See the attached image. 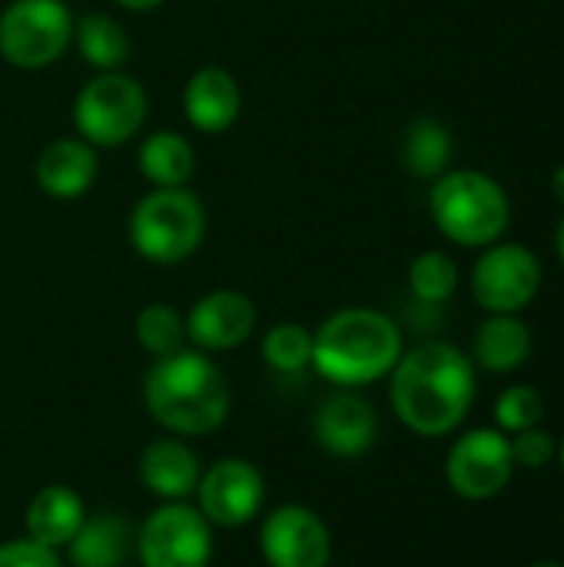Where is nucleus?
<instances>
[{
	"instance_id": "11",
	"label": "nucleus",
	"mask_w": 564,
	"mask_h": 567,
	"mask_svg": "<svg viewBox=\"0 0 564 567\" xmlns=\"http://www.w3.org/2000/svg\"><path fill=\"white\" fill-rule=\"evenodd\" d=\"M196 508L213 528H243L266 508V478L249 458L226 455L203 468L196 485Z\"/></svg>"
},
{
	"instance_id": "30",
	"label": "nucleus",
	"mask_w": 564,
	"mask_h": 567,
	"mask_svg": "<svg viewBox=\"0 0 564 567\" xmlns=\"http://www.w3.org/2000/svg\"><path fill=\"white\" fill-rule=\"evenodd\" d=\"M113 3L123 10H133V13H150V10H160L166 0H113Z\"/></svg>"
},
{
	"instance_id": "34",
	"label": "nucleus",
	"mask_w": 564,
	"mask_h": 567,
	"mask_svg": "<svg viewBox=\"0 0 564 567\" xmlns=\"http://www.w3.org/2000/svg\"><path fill=\"white\" fill-rule=\"evenodd\" d=\"M532 567H564V565H562V561H535Z\"/></svg>"
},
{
	"instance_id": "28",
	"label": "nucleus",
	"mask_w": 564,
	"mask_h": 567,
	"mask_svg": "<svg viewBox=\"0 0 564 567\" xmlns=\"http://www.w3.org/2000/svg\"><path fill=\"white\" fill-rule=\"evenodd\" d=\"M509 445H512L515 468H525V472H542L545 465H552V458L558 452L555 435L545 432L542 425L529 429V432H519V435H509Z\"/></svg>"
},
{
	"instance_id": "20",
	"label": "nucleus",
	"mask_w": 564,
	"mask_h": 567,
	"mask_svg": "<svg viewBox=\"0 0 564 567\" xmlns=\"http://www.w3.org/2000/svg\"><path fill=\"white\" fill-rule=\"evenodd\" d=\"M133 545V528L123 515L100 512L86 515L73 542L66 545L73 567H123Z\"/></svg>"
},
{
	"instance_id": "9",
	"label": "nucleus",
	"mask_w": 564,
	"mask_h": 567,
	"mask_svg": "<svg viewBox=\"0 0 564 567\" xmlns=\"http://www.w3.org/2000/svg\"><path fill=\"white\" fill-rule=\"evenodd\" d=\"M542 259L522 243H492L472 266V296L489 316H519L542 292Z\"/></svg>"
},
{
	"instance_id": "5",
	"label": "nucleus",
	"mask_w": 564,
	"mask_h": 567,
	"mask_svg": "<svg viewBox=\"0 0 564 567\" xmlns=\"http://www.w3.org/2000/svg\"><path fill=\"white\" fill-rule=\"evenodd\" d=\"M133 252L153 266L186 262L206 239V206L186 186H153L126 219Z\"/></svg>"
},
{
	"instance_id": "26",
	"label": "nucleus",
	"mask_w": 564,
	"mask_h": 567,
	"mask_svg": "<svg viewBox=\"0 0 564 567\" xmlns=\"http://www.w3.org/2000/svg\"><path fill=\"white\" fill-rule=\"evenodd\" d=\"M259 352L269 369L286 372V375L312 369V329L299 322H276L266 329Z\"/></svg>"
},
{
	"instance_id": "22",
	"label": "nucleus",
	"mask_w": 564,
	"mask_h": 567,
	"mask_svg": "<svg viewBox=\"0 0 564 567\" xmlns=\"http://www.w3.org/2000/svg\"><path fill=\"white\" fill-rule=\"evenodd\" d=\"M73 47L83 56V63L93 66L96 73L123 70L130 53H133V40H130L126 27L120 20H113L110 13H83V17H76Z\"/></svg>"
},
{
	"instance_id": "8",
	"label": "nucleus",
	"mask_w": 564,
	"mask_h": 567,
	"mask_svg": "<svg viewBox=\"0 0 564 567\" xmlns=\"http://www.w3.org/2000/svg\"><path fill=\"white\" fill-rule=\"evenodd\" d=\"M140 567H209L213 525L189 502H160L136 528Z\"/></svg>"
},
{
	"instance_id": "14",
	"label": "nucleus",
	"mask_w": 564,
	"mask_h": 567,
	"mask_svg": "<svg viewBox=\"0 0 564 567\" xmlns=\"http://www.w3.org/2000/svg\"><path fill=\"white\" fill-rule=\"evenodd\" d=\"M312 439L332 458H359L379 439V415L356 389H339L316 409Z\"/></svg>"
},
{
	"instance_id": "23",
	"label": "nucleus",
	"mask_w": 564,
	"mask_h": 567,
	"mask_svg": "<svg viewBox=\"0 0 564 567\" xmlns=\"http://www.w3.org/2000/svg\"><path fill=\"white\" fill-rule=\"evenodd\" d=\"M455 153V140L445 123L432 116H419L402 133V166L416 179H439Z\"/></svg>"
},
{
	"instance_id": "31",
	"label": "nucleus",
	"mask_w": 564,
	"mask_h": 567,
	"mask_svg": "<svg viewBox=\"0 0 564 567\" xmlns=\"http://www.w3.org/2000/svg\"><path fill=\"white\" fill-rule=\"evenodd\" d=\"M552 193H555V199L562 203L564 209V163L562 166H555V173H552Z\"/></svg>"
},
{
	"instance_id": "25",
	"label": "nucleus",
	"mask_w": 564,
	"mask_h": 567,
	"mask_svg": "<svg viewBox=\"0 0 564 567\" xmlns=\"http://www.w3.org/2000/svg\"><path fill=\"white\" fill-rule=\"evenodd\" d=\"M459 289V266L442 249H425L409 262V292L422 306H442Z\"/></svg>"
},
{
	"instance_id": "32",
	"label": "nucleus",
	"mask_w": 564,
	"mask_h": 567,
	"mask_svg": "<svg viewBox=\"0 0 564 567\" xmlns=\"http://www.w3.org/2000/svg\"><path fill=\"white\" fill-rule=\"evenodd\" d=\"M555 249H558V259H562L564 266V216L562 223H558V233H555Z\"/></svg>"
},
{
	"instance_id": "7",
	"label": "nucleus",
	"mask_w": 564,
	"mask_h": 567,
	"mask_svg": "<svg viewBox=\"0 0 564 567\" xmlns=\"http://www.w3.org/2000/svg\"><path fill=\"white\" fill-rule=\"evenodd\" d=\"M66 0H10L0 10V56L13 70H47L73 43Z\"/></svg>"
},
{
	"instance_id": "33",
	"label": "nucleus",
	"mask_w": 564,
	"mask_h": 567,
	"mask_svg": "<svg viewBox=\"0 0 564 567\" xmlns=\"http://www.w3.org/2000/svg\"><path fill=\"white\" fill-rule=\"evenodd\" d=\"M555 458H558V465H562V472H564V439L558 442V452H555Z\"/></svg>"
},
{
	"instance_id": "1",
	"label": "nucleus",
	"mask_w": 564,
	"mask_h": 567,
	"mask_svg": "<svg viewBox=\"0 0 564 567\" xmlns=\"http://www.w3.org/2000/svg\"><path fill=\"white\" fill-rule=\"evenodd\" d=\"M389 405L422 439L452 435L475 405V362L452 342L406 349L389 372Z\"/></svg>"
},
{
	"instance_id": "3",
	"label": "nucleus",
	"mask_w": 564,
	"mask_h": 567,
	"mask_svg": "<svg viewBox=\"0 0 564 567\" xmlns=\"http://www.w3.org/2000/svg\"><path fill=\"white\" fill-rule=\"evenodd\" d=\"M402 329L379 309L346 306L312 332V369L339 389H366L402 359Z\"/></svg>"
},
{
	"instance_id": "10",
	"label": "nucleus",
	"mask_w": 564,
	"mask_h": 567,
	"mask_svg": "<svg viewBox=\"0 0 564 567\" xmlns=\"http://www.w3.org/2000/svg\"><path fill=\"white\" fill-rule=\"evenodd\" d=\"M515 475L509 435L499 429L462 432L445 455V482L465 502L499 498Z\"/></svg>"
},
{
	"instance_id": "6",
	"label": "nucleus",
	"mask_w": 564,
	"mask_h": 567,
	"mask_svg": "<svg viewBox=\"0 0 564 567\" xmlns=\"http://www.w3.org/2000/svg\"><path fill=\"white\" fill-rule=\"evenodd\" d=\"M150 116V96L140 80L123 70L96 73L73 96V130L90 146L130 143Z\"/></svg>"
},
{
	"instance_id": "4",
	"label": "nucleus",
	"mask_w": 564,
	"mask_h": 567,
	"mask_svg": "<svg viewBox=\"0 0 564 567\" xmlns=\"http://www.w3.org/2000/svg\"><path fill=\"white\" fill-rule=\"evenodd\" d=\"M429 216L455 246L485 249L505 236L512 223V199L505 186L482 169H445L432 179Z\"/></svg>"
},
{
	"instance_id": "15",
	"label": "nucleus",
	"mask_w": 564,
	"mask_h": 567,
	"mask_svg": "<svg viewBox=\"0 0 564 567\" xmlns=\"http://www.w3.org/2000/svg\"><path fill=\"white\" fill-rule=\"evenodd\" d=\"M96 176H100L96 146H90L80 136H57L33 159V179L40 193L60 203L86 196Z\"/></svg>"
},
{
	"instance_id": "19",
	"label": "nucleus",
	"mask_w": 564,
	"mask_h": 567,
	"mask_svg": "<svg viewBox=\"0 0 564 567\" xmlns=\"http://www.w3.org/2000/svg\"><path fill=\"white\" fill-rule=\"evenodd\" d=\"M532 359V329L519 316H489L472 339V362L495 375H512Z\"/></svg>"
},
{
	"instance_id": "29",
	"label": "nucleus",
	"mask_w": 564,
	"mask_h": 567,
	"mask_svg": "<svg viewBox=\"0 0 564 567\" xmlns=\"http://www.w3.org/2000/svg\"><path fill=\"white\" fill-rule=\"evenodd\" d=\"M0 567H63V561L60 551L23 535V538L0 542Z\"/></svg>"
},
{
	"instance_id": "18",
	"label": "nucleus",
	"mask_w": 564,
	"mask_h": 567,
	"mask_svg": "<svg viewBox=\"0 0 564 567\" xmlns=\"http://www.w3.org/2000/svg\"><path fill=\"white\" fill-rule=\"evenodd\" d=\"M86 505L70 485H43L23 512V528L27 538L60 551L73 542L80 525L86 522Z\"/></svg>"
},
{
	"instance_id": "17",
	"label": "nucleus",
	"mask_w": 564,
	"mask_h": 567,
	"mask_svg": "<svg viewBox=\"0 0 564 567\" xmlns=\"http://www.w3.org/2000/svg\"><path fill=\"white\" fill-rule=\"evenodd\" d=\"M199 475V455L176 435L153 439L140 455V482L160 502H189L196 495Z\"/></svg>"
},
{
	"instance_id": "24",
	"label": "nucleus",
	"mask_w": 564,
	"mask_h": 567,
	"mask_svg": "<svg viewBox=\"0 0 564 567\" xmlns=\"http://www.w3.org/2000/svg\"><path fill=\"white\" fill-rule=\"evenodd\" d=\"M133 336L143 346V352H150L153 359H163L186 346V319L180 309L166 302H150L136 312Z\"/></svg>"
},
{
	"instance_id": "2",
	"label": "nucleus",
	"mask_w": 564,
	"mask_h": 567,
	"mask_svg": "<svg viewBox=\"0 0 564 567\" xmlns=\"http://www.w3.org/2000/svg\"><path fill=\"white\" fill-rule=\"evenodd\" d=\"M143 405L166 435L206 439L226 425L233 389L206 352L183 346L173 355L153 359L143 379Z\"/></svg>"
},
{
	"instance_id": "16",
	"label": "nucleus",
	"mask_w": 564,
	"mask_h": 567,
	"mask_svg": "<svg viewBox=\"0 0 564 567\" xmlns=\"http://www.w3.org/2000/svg\"><path fill=\"white\" fill-rule=\"evenodd\" d=\"M243 113V90L223 66L196 70L183 86V116L196 133L219 136L236 126Z\"/></svg>"
},
{
	"instance_id": "21",
	"label": "nucleus",
	"mask_w": 564,
	"mask_h": 567,
	"mask_svg": "<svg viewBox=\"0 0 564 567\" xmlns=\"http://www.w3.org/2000/svg\"><path fill=\"white\" fill-rule=\"evenodd\" d=\"M136 166L153 186H186L196 173V150L183 133L156 130L140 143Z\"/></svg>"
},
{
	"instance_id": "12",
	"label": "nucleus",
	"mask_w": 564,
	"mask_h": 567,
	"mask_svg": "<svg viewBox=\"0 0 564 567\" xmlns=\"http://www.w3.org/2000/svg\"><path fill=\"white\" fill-rule=\"evenodd\" d=\"M259 555L269 567H329L332 532L309 505H279L263 515Z\"/></svg>"
},
{
	"instance_id": "13",
	"label": "nucleus",
	"mask_w": 564,
	"mask_h": 567,
	"mask_svg": "<svg viewBox=\"0 0 564 567\" xmlns=\"http://www.w3.org/2000/svg\"><path fill=\"white\" fill-rule=\"evenodd\" d=\"M183 319H186V342L213 355V352H233L243 342H249V336L256 332L259 312L246 292L213 289L199 296Z\"/></svg>"
},
{
	"instance_id": "27",
	"label": "nucleus",
	"mask_w": 564,
	"mask_h": 567,
	"mask_svg": "<svg viewBox=\"0 0 564 567\" xmlns=\"http://www.w3.org/2000/svg\"><path fill=\"white\" fill-rule=\"evenodd\" d=\"M492 419H495V429L505 435L539 429L545 419V395L535 385H509L499 392Z\"/></svg>"
}]
</instances>
